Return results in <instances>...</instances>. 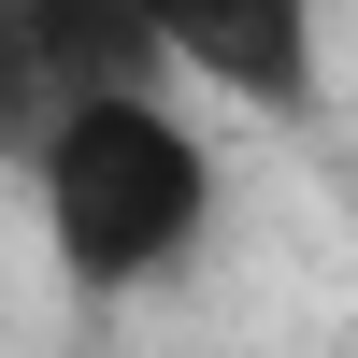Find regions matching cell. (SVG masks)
<instances>
[{"label":"cell","mask_w":358,"mask_h":358,"mask_svg":"<svg viewBox=\"0 0 358 358\" xmlns=\"http://www.w3.org/2000/svg\"><path fill=\"white\" fill-rule=\"evenodd\" d=\"M143 43L172 57V72L229 86V101L258 115H301L315 101V0H129Z\"/></svg>","instance_id":"3957f363"},{"label":"cell","mask_w":358,"mask_h":358,"mask_svg":"<svg viewBox=\"0 0 358 358\" xmlns=\"http://www.w3.org/2000/svg\"><path fill=\"white\" fill-rule=\"evenodd\" d=\"M172 86V57L143 43V15L129 0H0V158H43L72 115H101V101H158Z\"/></svg>","instance_id":"7a4b0ae2"},{"label":"cell","mask_w":358,"mask_h":358,"mask_svg":"<svg viewBox=\"0 0 358 358\" xmlns=\"http://www.w3.org/2000/svg\"><path fill=\"white\" fill-rule=\"evenodd\" d=\"M43 187V244L86 301H129V287H172L215 229V143L172 101H101L29 158Z\"/></svg>","instance_id":"6da1fadb"}]
</instances>
